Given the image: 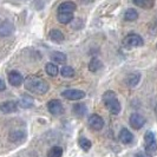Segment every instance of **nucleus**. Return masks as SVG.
<instances>
[{"label":"nucleus","mask_w":157,"mask_h":157,"mask_svg":"<svg viewBox=\"0 0 157 157\" xmlns=\"http://www.w3.org/2000/svg\"><path fill=\"white\" fill-rule=\"evenodd\" d=\"M132 2L138 7L144 8V10H150L154 6L155 0H132Z\"/></svg>","instance_id":"19"},{"label":"nucleus","mask_w":157,"mask_h":157,"mask_svg":"<svg viewBox=\"0 0 157 157\" xmlns=\"http://www.w3.org/2000/svg\"><path fill=\"white\" fill-rule=\"evenodd\" d=\"M79 147L82 148V149L84 150V151H87V150H90V148H91V142L87 140L86 137H79Z\"/></svg>","instance_id":"26"},{"label":"nucleus","mask_w":157,"mask_h":157,"mask_svg":"<svg viewBox=\"0 0 157 157\" xmlns=\"http://www.w3.org/2000/svg\"><path fill=\"white\" fill-rule=\"evenodd\" d=\"M82 1H83L84 4H90V2H91V1H94V0H82Z\"/></svg>","instance_id":"30"},{"label":"nucleus","mask_w":157,"mask_h":157,"mask_svg":"<svg viewBox=\"0 0 157 157\" xmlns=\"http://www.w3.org/2000/svg\"><path fill=\"white\" fill-rule=\"evenodd\" d=\"M144 44V40L140 34L136 33H130L123 39V46L125 48H132V47L142 46Z\"/></svg>","instance_id":"3"},{"label":"nucleus","mask_w":157,"mask_h":157,"mask_svg":"<svg viewBox=\"0 0 157 157\" xmlns=\"http://www.w3.org/2000/svg\"><path fill=\"white\" fill-rule=\"evenodd\" d=\"M137 18H138V13L135 8H129L124 13V19L126 21H135V20H137Z\"/></svg>","instance_id":"22"},{"label":"nucleus","mask_w":157,"mask_h":157,"mask_svg":"<svg viewBox=\"0 0 157 157\" xmlns=\"http://www.w3.org/2000/svg\"><path fill=\"white\" fill-rule=\"evenodd\" d=\"M105 108L112 115H118L121 112V103L117 99V96L113 91H106L102 97Z\"/></svg>","instance_id":"2"},{"label":"nucleus","mask_w":157,"mask_h":157,"mask_svg":"<svg viewBox=\"0 0 157 157\" xmlns=\"http://www.w3.org/2000/svg\"><path fill=\"white\" fill-rule=\"evenodd\" d=\"M25 89L37 94H45L50 89V85L45 79L40 78L38 76H29L24 80Z\"/></svg>","instance_id":"1"},{"label":"nucleus","mask_w":157,"mask_h":157,"mask_svg":"<svg viewBox=\"0 0 157 157\" xmlns=\"http://www.w3.org/2000/svg\"><path fill=\"white\" fill-rule=\"evenodd\" d=\"M45 70H46V73L48 76H51V77H56L58 73H59V69H58V66L53 63H48L46 64V67H45Z\"/></svg>","instance_id":"23"},{"label":"nucleus","mask_w":157,"mask_h":157,"mask_svg":"<svg viewBox=\"0 0 157 157\" xmlns=\"http://www.w3.org/2000/svg\"><path fill=\"white\" fill-rule=\"evenodd\" d=\"M135 157H147V156H145V155H143V154H136Z\"/></svg>","instance_id":"29"},{"label":"nucleus","mask_w":157,"mask_h":157,"mask_svg":"<svg viewBox=\"0 0 157 157\" xmlns=\"http://www.w3.org/2000/svg\"><path fill=\"white\" fill-rule=\"evenodd\" d=\"M140 80H141V73L140 72H131L130 75H128L124 79V82H125L126 86L129 87H134L136 86L138 83H140Z\"/></svg>","instance_id":"13"},{"label":"nucleus","mask_w":157,"mask_h":157,"mask_svg":"<svg viewBox=\"0 0 157 157\" xmlns=\"http://www.w3.org/2000/svg\"><path fill=\"white\" fill-rule=\"evenodd\" d=\"M50 58H51V60H52L53 63H59V64L65 63L66 59H67L66 55L63 53V52H59V51H53V52L50 55Z\"/></svg>","instance_id":"17"},{"label":"nucleus","mask_w":157,"mask_h":157,"mask_svg":"<svg viewBox=\"0 0 157 157\" xmlns=\"http://www.w3.org/2000/svg\"><path fill=\"white\" fill-rule=\"evenodd\" d=\"M18 104H19V106L23 108V109H30V108H32V106L34 105V101H33V98H32L31 96L24 94V96L20 97Z\"/></svg>","instance_id":"16"},{"label":"nucleus","mask_w":157,"mask_h":157,"mask_svg":"<svg viewBox=\"0 0 157 157\" xmlns=\"http://www.w3.org/2000/svg\"><path fill=\"white\" fill-rule=\"evenodd\" d=\"M47 110L50 111L52 115L55 116H60L62 113H64V106L60 101L58 99H51L47 103Z\"/></svg>","instance_id":"6"},{"label":"nucleus","mask_w":157,"mask_h":157,"mask_svg":"<svg viewBox=\"0 0 157 157\" xmlns=\"http://www.w3.org/2000/svg\"><path fill=\"white\" fill-rule=\"evenodd\" d=\"M13 32H14V25L11 21L5 20L0 24V37H8Z\"/></svg>","instance_id":"10"},{"label":"nucleus","mask_w":157,"mask_h":157,"mask_svg":"<svg viewBox=\"0 0 157 157\" xmlns=\"http://www.w3.org/2000/svg\"><path fill=\"white\" fill-rule=\"evenodd\" d=\"M6 89V84H5V82L2 80V79H0V92L1 91H4Z\"/></svg>","instance_id":"28"},{"label":"nucleus","mask_w":157,"mask_h":157,"mask_svg":"<svg viewBox=\"0 0 157 157\" xmlns=\"http://www.w3.org/2000/svg\"><path fill=\"white\" fill-rule=\"evenodd\" d=\"M144 143H145V150H147L148 155H155L157 151V142L152 131H147L145 132Z\"/></svg>","instance_id":"4"},{"label":"nucleus","mask_w":157,"mask_h":157,"mask_svg":"<svg viewBox=\"0 0 157 157\" xmlns=\"http://www.w3.org/2000/svg\"><path fill=\"white\" fill-rule=\"evenodd\" d=\"M87 123H89V125H90L91 129H94V130L97 131V130H102L103 129V126H104V119L99 115L94 113V115H91L89 117Z\"/></svg>","instance_id":"7"},{"label":"nucleus","mask_w":157,"mask_h":157,"mask_svg":"<svg viewBox=\"0 0 157 157\" xmlns=\"http://www.w3.org/2000/svg\"><path fill=\"white\" fill-rule=\"evenodd\" d=\"M10 141L13 142V143H21L23 141H25L26 138V134L24 130H20V129H16V130H12L10 132Z\"/></svg>","instance_id":"14"},{"label":"nucleus","mask_w":157,"mask_h":157,"mask_svg":"<svg viewBox=\"0 0 157 157\" xmlns=\"http://www.w3.org/2000/svg\"><path fill=\"white\" fill-rule=\"evenodd\" d=\"M119 141L124 144H130L134 141V135L131 134V131H129L126 128H123L119 131Z\"/></svg>","instance_id":"15"},{"label":"nucleus","mask_w":157,"mask_h":157,"mask_svg":"<svg viewBox=\"0 0 157 157\" xmlns=\"http://www.w3.org/2000/svg\"><path fill=\"white\" fill-rule=\"evenodd\" d=\"M57 19L60 24H69L73 20V13H57Z\"/></svg>","instance_id":"21"},{"label":"nucleus","mask_w":157,"mask_h":157,"mask_svg":"<svg viewBox=\"0 0 157 157\" xmlns=\"http://www.w3.org/2000/svg\"><path fill=\"white\" fill-rule=\"evenodd\" d=\"M129 122H130V125L132 129H136V130H140L141 128H143V125L145 124V118L143 117L140 113H132L130 118H129Z\"/></svg>","instance_id":"8"},{"label":"nucleus","mask_w":157,"mask_h":157,"mask_svg":"<svg viewBox=\"0 0 157 157\" xmlns=\"http://www.w3.org/2000/svg\"><path fill=\"white\" fill-rule=\"evenodd\" d=\"M89 71L90 72H97L98 70H101L103 67V63L101 59H98V58H96V57H94L91 60H90V63H89Z\"/></svg>","instance_id":"18"},{"label":"nucleus","mask_w":157,"mask_h":157,"mask_svg":"<svg viewBox=\"0 0 157 157\" xmlns=\"http://www.w3.org/2000/svg\"><path fill=\"white\" fill-rule=\"evenodd\" d=\"M60 75L65 78H71V77L75 76V70L71 66H64L60 70Z\"/></svg>","instance_id":"27"},{"label":"nucleus","mask_w":157,"mask_h":157,"mask_svg":"<svg viewBox=\"0 0 157 157\" xmlns=\"http://www.w3.org/2000/svg\"><path fill=\"white\" fill-rule=\"evenodd\" d=\"M48 38L52 41H56V43H60L64 40V34L60 30H52L48 34Z\"/></svg>","instance_id":"20"},{"label":"nucleus","mask_w":157,"mask_h":157,"mask_svg":"<svg viewBox=\"0 0 157 157\" xmlns=\"http://www.w3.org/2000/svg\"><path fill=\"white\" fill-rule=\"evenodd\" d=\"M63 156V148L60 147H53L52 149H50L47 157H62Z\"/></svg>","instance_id":"25"},{"label":"nucleus","mask_w":157,"mask_h":157,"mask_svg":"<svg viewBox=\"0 0 157 157\" xmlns=\"http://www.w3.org/2000/svg\"><path fill=\"white\" fill-rule=\"evenodd\" d=\"M62 96L69 101H79L85 97V92L82 90H77V89H69V90L63 91Z\"/></svg>","instance_id":"5"},{"label":"nucleus","mask_w":157,"mask_h":157,"mask_svg":"<svg viewBox=\"0 0 157 157\" xmlns=\"http://www.w3.org/2000/svg\"><path fill=\"white\" fill-rule=\"evenodd\" d=\"M76 8L77 6L73 1H64L58 6L57 13H73L76 11Z\"/></svg>","instance_id":"12"},{"label":"nucleus","mask_w":157,"mask_h":157,"mask_svg":"<svg viewBox=\"0 0 157 157\" xmlns=\"http://www.w3.org/2000/svg\"><path fill=\"white\" fill-rule=\"evenodd\" d=\"M73 111H75V113L79 116V117H82V116H84L85 113H86V106H85V104H83V103H78V104H76L75 106H73Z\"/></svg>","instance_id":"24"},{"label":"nucleus","mask_w":157,"mask_h":157,"mask_svg":"<svg viewBox=\"0 0 157 157\" xmlns=\"http://www.w3.org/2000/svg\"><path fill=\"white\" fill-rule=\"evenodd\" d=\"M8 82L12 86H20L24 83V77L18 71H11L8 73Z\"/></svg>","instance_id":"9"},{"label":"nucleus","mask_w":157,"mask_h":157,"mask_svg":"<svg viewBox=\"0 0 157 157\" xmlns=\"http://www.w3.org/2000/svg\"><path fill=\"white\" fill-rule=\"evenodd\" d=\"M18 110V103L14 101H6L0 104V111L2 113H12Z\"/></svg>","instance_id":"11"}]
</instances>
